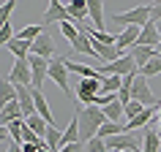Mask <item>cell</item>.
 Listing matches in <instances>:
<instances>
[{
    "mask_svg": "<svg viewBox=\"0 0 161 152\" xmlns=\"http://www.w3.org/2000/svg\"><path fill=\"white\" fill-rule=\"evenodd\" d=\"M17 8V0H6L3 6H0V25H6L11 22V11Z\"/></svg>",
    "mask_w": 161,
    "mask_h": 152,
    "instance_id": "obj_30",
    "label": "cell"
},
{
    "mask_svg": "<svg viewBox=\"0 0 161 152\" xmlns=\"http://www.w3.org/2000/svg\"><path fill=\"white\" fill-rule=\"evenodd\" d=\"M153 114H156V106H147L139 117H134V119H128V122H126V130H128V133H131V130H139V128L145 130V128L150 125V117H153Z\"/></svg>",
    "mask_w": 161,
    "mask_h": 152,
    "instance_id": "obj_19",
    "label": "cell"
},
{
    "mask_svg": "<svg viewBox=\"0 0 161 152\" xmlns=\"http://www.w3.org/2000/svg\"><path fill=\"white\" fill-rule=\"evenodd\" d=\"M156 54H158V52H156V49H150V46H134V49H131V57L136 60L139 71H142V68L147 65V63H150L153 57H156Z\"/></svg>",
    "mask_w": 161,
    "mask_h": 152,
    "instance_id": "obj_21",
    "label": "cell"
},
{
    "mask_svg": "<svg viewBox=\"0 0 161 152\" xmlns=\"http://www.w3.org/2000/svg\"><path fill=\"white\" fill-rule=\"evenodd\" d=\"M96 95H101V79H82L76 87V98L85 106H96Z\"/></svg>",
    "mask_w": 161,
    "mask_h": 152,
    "instance_id": "obj_7",
    "label": "cell"
},
{
    "mask_svg": "<svg viewBox=\"0 0 161 152\" xmlns=\"http://www.w3.org/2000/svg\"><path fill=\"white\" fill-rule=\"evenodd\" d=\"M3 152H22V147L19 144H11V149H3Z\"/></svg>",
    "mask_w": 161,
    "mask_h": 152,
    "instance_id": "obj_36",
    "label": "cell"
},
{
    "mask_svg": "<svg viewBox=\"0 0 161 152\" xmlns=\"http://www.w3.org/2000/svg\"><path fill=\"white\" fill-rule=\"evenodd\" d=\"M44 30H47L44 25H27V27H22L17 33V38H22V41H36V38L44 35Z\"/></svg>",
    "mask_w": 161,
    "mask_h": 152,
    "instance_id": "obj_24",
    "label": "cell"
},
{
    "mask_svg": "<svg viewBox=\"0 0 161 152\" xmlns=\"http://www.w3.org/2000/svg\"><path fill=\"white\" fill-rule=\"evenodd\" d=\"M85 149L87 152H109V147H107V139H98V136H96V139H90V141L85 144Z\"/></svg>",
    "mask_w": 161,
    "mask_h": 152,
    "instance_id": "obj_31",
    "label": "cell"
},
{
    "mask_svg": "<svg viewBox=\"0 0 161 152\" xmlns=\"http://www.w3.org/2000/svg\"><path fill=\"white\" fill-rule=\"evenodd\" d=\"M156 27H158V33H161V22H156Z\"/></svg>",
    "mask_w": 161,
    "mask_h": 152,
    "instance_id": "obj_38",
    "label": "cell"
},
{
    "mask_svg": "<svg viewBox=\"0 0 161 152\" xmlns=\"http://www.w3.org/2000/svg\"><path fill=\"white\" fill-rule=\"evenodd\" d=\"M52 22H58V25H63V22H74L71 14H68V8L60 3V0H49V8H47V14L41 17V25L44 27H49Z\"/></svg>",
    "mask_w": 161,
    "mask_h": 152,
    "instance_id": "obj_8",
    "label": "cell"
},
{
    "mask_svg": "<svg viewBox=\"0 0 161 152\" xmlns=\"http://www.w3.org/2000/svg\"><path fill=\"white\" fill-rule=\"evenodd\" d=\"M38 152H52V149H49V147H44V149H38Z\"/></svg>",
    "mask_w": 161,
    "mask_h": 152,
    "instance_id": "obj_37",
    "label": "cell"
},
{
    "mask_svg": "<svg viewBox=\"0 0 161 152\" xmlns=\"http://www.w3.org/2000/svg\"><path fill=\"white\" fill-rule=\"evenodd\" d=\"M139 30H142V27H126V30L118 35V49L120 52L123 49H134L136 41H139Z\"/></svg>",
    "mask_w": 161,
    "mask_h": 152,
    "instance_id": "obj_16",
    "label": "cell"
},
{
    "mask_svg": "<svg viewBox=\"0 0 161 152\" xmlns=\"http://www.w3.org/2000/svg\"><path fill=\"white\" fill-rule=\"evenodd\" d=\"M3 49H8L17 60H27V57H30V52H33V41H22V38H14V41L6 43Z\"/></svg>",
    "mask_w": 161,
    "mask_h": 152,
    "instance_id": "obj_14",
    "label": "cell"
},
{
    "mask_svg": "<svg viewBox=\"0 0 161 152\" xmlns=\"http://www.w3.org/2000/svg\"><path fill=\"white\" fill-rule=\"evenodd\" d=\"M14 119H25V114H22V106H19L17 101H14V103H6V106H3V114H0V122H3V128L11 125Z\"/></svg>",
    "mask_w": 161,
    "mask_h": 152,
    "instance_id": "obj_20",
    "label": "cell"
},
{
    "mask_svg": "<svg viewBox=\"0 0 161 152\" xmlns=\"http://www.w3.org/2000/svg\"><path fill=\"white\" fill-rule=\"evenodd\" d=\"M66 8H68V14H71V19H74V25L90 19V14H87V0H71Z\"/></svg>",
    "mask_w": 161,
    "mask_h": 152,
    "instance_id": "obj_17",
    "label": "cell"
},
{
    "mask_svg": "<svg viewBox=\"0 0 161 152\" xmlns=\"http://www.w3.org/2000/svg\"><path fill=\"white\" fill-rule=\"evenodd\" d=\"M30 71H33V87L30 90H41L44 79L49 76V63L52 60H44V57H36V54H30Z\"/></svg>",
    "mask_w": 161,
    "mask_h": 152,
    "instance_id": "obj_10",
    "label": "cell"
},
{
    "mask_svg": "<svg viewBox=\"0 0 161 152\" xmlns=\"http://www.w3.org/2000/svg\"><path fill=\"white\" fill-rule=\"evenodd\" d=\"M68 144H79V122H76V117L71 119V125L63 130V147H68ZM60 147V149H63Z\"/></svg>",
    "mask_w": 161,
    "mask_h": 152,
    "instance_id": "obj_25",
    "label": "cell"
},
{
    "mask_svg": "<svg viewBox=\"0 0 161 152\" xmlns=\"http://www.w3.org/2000/svg\"><path fill=\"white\" fill-rule=\"evenodd\" d=\"M158 122H161V109H158Z\"/></svg>",
    "mask_w": 161,
    "mask_h": 152,
    "instance_id": "obj_41",
    "label": "cell"
},
{
    "mask_svg": "<svg viewBox=\"0 0 161 152\" xmlns=\"http://www.w3.org/2000/svg\"><path fill=\"white\" fill-rule=\"evenodd\" d=\"M98 71H101V76H128V73H134V71H139V65H136V60L128 52V54H123L120 60H115L109 65H101Z\"/></svg>",
    "mask_w": 161,
    "mask_h": 152,
    "instance_id": "obj_4",
    "label": "cell"
},
{
    "mask_svg": "<svg viewBox=\"0 0 161 152\" xmlns=\"http://www.w3.org/2000/svg\"><path fill=\"white\" fill-rule=\"evenodd\" d=\"M47 147H49L52 152H60V147H63V130H60L58 125H49V130H47Z\"/></svg>",
    "mask_w": 161,
    "mask_h": 152,
    "instance_id": "obj_22",
    "label": "cell"
},
{
    "mask_svg": "<svg viewBox=\"0 0 161 152\" xmlns=\"http://www.w3.org/2000/svg\"><path fill=\"white\" fill-rule=\"evenodd\" d=\"M49 79L55 82V84L63 90V93L71 98V101H76V95L71 93V87H68V68H66V57H55L49 63Z\"/></svg>",
    "mask_w": 161,
    "mask_h": 152,
    "instance_id": "obj_3",
    "label": "cell"
},
{
    "mask_svg": "<svg viewBox=\"0 0 161 152\" xmlns=\"http://www.w3.org/2000/svg\"><path fill=\"white\" fill-rule=\"evenodd\" d=\"M120 133H128L126 125L120 128V122H107V125H101V130H98V139H112V136H120Z\"/></svg>",
    "mask_w": 161,
    "mask_h": 152,
    "instance_id": "obj_27",
    "label": "cell"
},
{
    "mask_svg": "<svg viewBox=\"0 0 161 152\" xmlns=\"http://www.w3.org/2000/svg\"><path fill=\"white\" fill-rule=\"evenodd\" d=\"M139 73H142L145 79H150V76H156V73H161V54H156V57H153L150 63H147V65H145L142 71H139Z\"/></svg>",
    "mask_w": 161,
    "mask_h": 152,
    "instance_id": "obj_29",
    "label": "cell"
},
{
    "mask_svg": "<svg viewBox=\"0 0 161 152\" xmlns=\"http://www.w3.org/2000/svg\"><path fill=\"white\" fill-rule=\"evenodd\" d=\"M150 22H161V3L150 6Z\"/></svg>",
    "mask_w": 161,
    "mask_h": 152,
    "instance_id": "obj_34",
    "label": "cell"
},
{
    "mask_svg": "<svg viewBox=\"0 0 161 152\" xmlns=\"http://www.w3.org/2000/svg\"><path fill=\"white\" fill-rule=\"evenodd\" d=\"M126 152H142V149H126Z\"/></svg>",
    "mask_w": 161,
    "mask_h": 152,
    "instance_id": "obj_40",
    "label": "cell"
},
{
    "mask_svg": "<svg viewBox=\"0 0 161 152\" xmlns=\"http://www.w3.org/2000/svg\"><path fill=\"white\" fill-rule=\"evenodd\" d=\"M156 52H158V54H161V43H158V46H156Z\"/></svg>",
    "mask_w": 161,
    "mask_h": 152,
    "instance_id": "obj_39",
    "label": "cell"
},
{
    "mask_svg": "<svg viewBox=\"0 0 161 152\" xmlns=\"http://www.w3.org/2000/svg\"><path fill=\"white\" fill-rule=\"evenodd\" d=\"M145 109H147V106H142V103L131 101V103L126 106V122H128V119H134V117H139V114H142Z\"/></svg>",
    "mask_w": 161,
    "mask_h": 152,
    "instance_id": "obj_32",
    "label": "cell"
},
{
    "mask_svg": "<svg viewBox=\"0 0 161 152\" xmlns=\"http://www.w3.org/2000/svg\"><path fill=\"white\" fill-rule=\"evenodd\" d=\"M30 54L44 57V60H55V35H52L49 27L44 30L41 38H36V41H33V52H30Z\"/></svg>",
    "mask_w": 161,
    "mask_h": 152,
    "instance_id": "obj_9",
    "label": "cell"
},
{
    "mask_svg": "<svg viewBox=\"0 0 161 152\" xmlns=\"http://www.w3.org/2000/svg\"><path fill=\"white\" fill-rule=\"evenodd\" d=\"M76 122H79V141L87 144L90 139H96L98 136V130H101V125H107L109 119H107V114H104V109H98V106H76Z\"/></svg>",
    "mask_w": 161,
    "mask_h": 152,
    "instance_id": "obj_1",
    "label": "cell"
},
{
    "mask_svg": "<svg viewBox=\"0 0 161 152\" xmlns=\"http://www.w3.org/2000/svg\"><path fill=\"white\" fill-rule=\"evenodd\" d=\"M107 147H109V152L139 149V139H136L134 133H120V136H112V139H107Z\"/></svg>",
    "mask_w": 161,
    "mask_h": 152,
    "instance_id": "obj_11",
    "label": "cell"
},
{
    "mask_svg": "<svg viewBox=\"0 0 161 152\" xmlns=\"http://www.w3.org/2000/svg\"><path fill=\"white\" fill-rule=\"evenodd\" d=\"M0 101H3V106L17 101V87L11 84L8 79H3V84H0Z\"/></svg>",
    "mask_w": 161,
    "mask_h": 152,
    "instance_id": "obj_26",
    "label": "cell"
},
{
    "mask_svg": "<svg viewBox=\"0 0 161 152\" xmlns=\"http://www.w3.org/2000/svg\"><path fill=\"white\" fill-rule=\"evenodd\" d=\"M131 101L142 103V106H156V103H158V98L153 95L150 84H147V79H145L142 73L136 76V82L131 84Z\"/></svg>",
    "mask_w": 161,
    "mask_h": 152,
    "instance_id": "obj_6",
    "label": "cell"
},
{
    "mask_svg": "<svg viewBox=\"0 0 161 152\" xmlns=\"http://www.w3.org/2000/svg\"><path fill=\"white\" fill-rule=\"evenodd\" d=\"M120 87H123V76H104L101 79V95L120 93Z\"/></svg>",
    "mask_w": 161,
    "mask_h": 152,
    "instance_id": "obj_23",
    "label": "cell"
},
{
    "mask_svg": "<svg viewBox=\"0 0 161 152\" xmlns=\"http://www.w3.org/2000/svg\"><path fill=\"white\" fill-rule=\"evenodd\" d=\"M87 14H90V22H93L96 30L107 33V25H104V3L101 0H87Z\"/></svg>",
    "mask_w": 161,
    "mask_h": 152,
    "instance_id": "obj_13",
    "label": "cell"
},
{
    "mask_svg": "<svg viewBox=\"0 0 161 152\" xmlns=\"http://www.w3.org/2000/svg\"><path fill=\"white\" fill-rule=\"evenodd\" d=\"M158 43H161L158 27H156V22H147V25L139 30V41H136V46H150V49H156Z\"/></svg>",
    "mask_w": 161,
    "mask_h": 152,
    "instance_id": "obj_12",
    "label": "cell"
},
{
    "mask_svg": "<svg viewBox=\"0 0 161 152\" xmlns=\"http://www.w3.org/2000/svg\"><path fill=\"white\" fill-rule=\"evenodd\" d=\"M150 22V6H136V8L126 11V14H118L115 17V27H118V35L126 30V27H145Z\"/></svg>",
    "mask_w": 161,
    "mask_h": 152,
    "instance_id": "obj_2",
    "label": "cell"
},
{
    "mask_svg": "<svg viewBox=\"0 0 161 152\" xmlns=\"http://www.w3.org/2000/svg\"><path fill=\"white\" fill-rule=\"evenodd\" d=\"M14 38H17V35H14V30H11V22L0 25V43H3V46H6V43H11Z\"/></svg>",
    "mask_w": 161,
    "mask_h": 152,
    "instance_id": "obj_33",
    "label": "cell"
},
{
    "mask_svg": "<svg viewBox=\"0 0 161 152\" xmlns=\"http://www.w3.org/2000/svg\"><path fill=\"white\" fill-rule=\"evenodd\" d=\"M14 87H33V71H30V60H17L11 73L6 76Z\"/></svg>",
    "mask_w": 161,
    "mask_h": 152,
    "instance_id": "obj_5",
    "label": "cell"
},
{
    "mask_svg": "<svg viewBox=\"0 0 161 152\" xmlns=\"http://www.w3.org/2000/svg\"><path fill=\"white\" fill-rule=\"evenodd\" d=\"M142 139H145L142 152H158V149H161V133H158L153 125H147V128L142 130Z\"/></svg>",
    "mask_w": 161,
    "mask_h": 152,
    "instance_id": "obj_15",
    "label": "cell"
},
{
    "mask_svg": "<svg viewBox=\"0 0 161 152\" xmlns=\"http://www.w3.org/2000/svg\"><path fill=\"white\" fill-rule=\"evenodd\" d=\"M60 33H63V38H66L68 43H74L82 30H79V25H74V22H63V25H60Z\"/></svg>",
    "mask_w": 161,
    "mask_h": 152,
    "instance_id": "obj_28",
    "label": "cell"
},
{
    "mask_svg": "<svg viewBox=\"0 0 161 152\" xmlns=\"http://www.w3.org/2000/svg\"><path fill=\"white\" fill-rule=\"evenodd\" d=\"M60 152H87V149H85V144L79 141V144H68V147H63Z\"/></svg>",
    "mask_w": 161,
    "mask_h": 152,
    "instance_id": "obj_35",
    "label": "cell"
},
{
    "mask_svg": "<svg viewBox=\"0 0 161 152\" xmlns=\"http://www.w3.org/2000/svg\"><path fill=\"white\" fill-rule=\"evenodd\" d=\"M79 30H82V27H79ZM71 49L79 52V54H90V57H96V46H93V41H90V35H87L85 30L79 33V38H76L74 43H71ZM96 60H98V57H96Z\"/></svg>",
    "mask_w": 161,
    "mask_h": 152,
    "instance_id": "obj_18",
    "label": "cell"
}]
</instances>
